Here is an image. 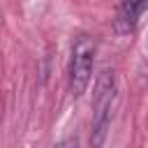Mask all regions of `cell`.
I'll list each match as a JSON object with an SVG mask.
<instances>
[{"label":"cell","mask_w":148,"mask_h":148,"mask_svg":"<svg viewBox=\"0 0 148 148\" xmlns=\"http://www.w3.org/2000/svg\"><path fill=\"white\" fill-rule=\"evenodd\" d=\"M95 53L97 46L88 35H79L72 44V58H69V74H67V86L72 97H81L90 83L92 76V65H95Z\"/></svg>","instance_id":"2"},{"label":"cell","mask_w":148,"mask_h":148,"mask_svg":"<svg viewBox=\"0 0 148 148\" xmlns=\"http://www.w3.org/2000/svg\"><path fill=\"white\" fill-rule=\"evenodd\" d=\"M148 9V0H123L116 14V28L118 32H130L136 28L139 16Z\"/></svg>","instance_id":"3"},{"label":"cell","mask_w":148,"mask_h":148,"mask_svg":"<svg viewBox=\"0 0 148 148\" xmlns=\"http://www.w3.org/2000/svg\"><path fill=\"white\" fill-rule=\"evenodd\" d=\"M118 99V81L111 69H104L95 83L92 92V130H90V143L102 146L106 141L111 120H113V109Z\"/></svg>","instance_id":"1"}]
</instances>
